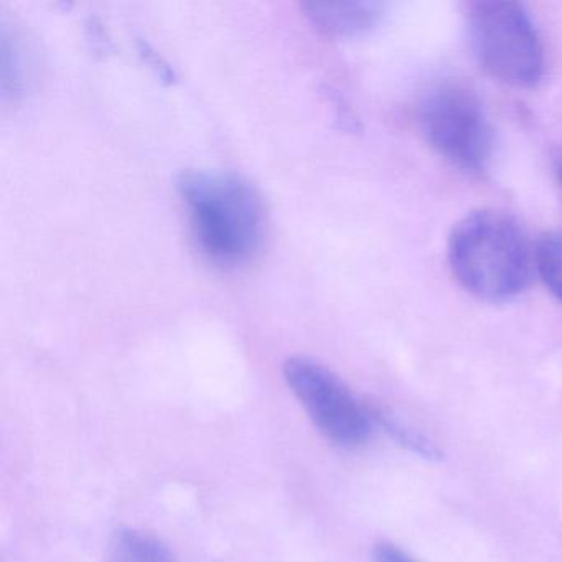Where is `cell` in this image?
I'll return each instance as SVG.
<instances>
[{"label":"cell","instance_id":"7a4b0ae2","mask_svg":"<svg viewBox=\"0 0 562 562\" xmlns=\"http://www.w3.org/2000/svg\"><path fill=\"white\" fill-rule=\"evenodd\" d=\"M447 255L460 285L483 301H512L528 285V239L518 222L498 210L463 216L452 229Z\"/></svg>","mask_w":562,"mask_h":562},{"label":"cell","instance_id":"ba28073f","mask_svg":"<svg viewBox=\"0 0 562 562\" xmlns=\"http://www.w3.org/2000/svg\"><path fill=\"white\" fill-rule=\"evenodd\" d=\"M18 32L2 29V90L5 94L18 98L24 93L31 75L29 48Z\"/></svg>","mask_w":562,"mask_h":562},{"label":"cell","instance_id":"3957f363","mask_svg":"<svg viewBox=\"0 0 562 562\" xmlns=\"http://www.w3.org/2000/svg\"><path fill=\"white\" fill-rule=\"evenodd\" d=\"M469 34L480 65L496 80L532 88L544 75V48L525 5L518 2H473Z\"/></svg>","mask_w":562,"mask_h":562},{"label":"cell","instance_id":"9c48e42d","mask_svg":"<svg viewBox=\"0 0 562 562\" xmlns=\"http://www.w3.org/2000/svg\"><path fill=\"white\" fill-rule=\"evenodd\" d=\"M535 261L546 288L562 304V233L541 236L536 245Z\"/></svg>","mask_w":562,"mask_h":562},{"label":"cell","instance_id":"5b68a950","mask_svg":"<svg viewBox=\"0 0 562 562\" xmlns=\"http://www.w3.org/2000/svg\"><path fill=\"white\" fill-rule=\"evenodd\" d=\"M419 124L430 146L459 169L480 172L492 160V123L465 87L446 83L430 90L419 106Z\"/></svg>","mask_w":562,"mask_h":562},{"label":"cell","instance_id":"8fae6325","mask_svg":"<svg viewBox=\"0 0 562 562\" xmlns=\"http://www.w3.org/2000/svg\"><path fill=\"white\" fill-rule=\"evenodd\" d=\"M374 562H416L411 555H407L406 552L401 551L396 546L387 544V542H383V544H378L373 551Z\"/></svg>","mask_w":562,"mask_h":562},{"label":"cell","instance_id":"6da1fadb","mask_svg":"<svg viewBox=\"0 0 562 562\" xmlns=\"http://www.w3.org/2000/svg\"><path fill=\"white\" fill-rule=\"evenodd\" d=\"M200 251L220 268H239L261 251L266 213L255 187L218 170H187L177 180Z\"/></svg>","mask_w":562,"mask_h":562},{"label":"cell","instance_id":"30bf717a","mask_svg":"<svg viewBox=\"0 0 562 562\" xmlns=\"http://www.w3.org/2000/svg\"><path fill=\"white\" fill-rule=\"evenodd\" d=\"M373 411L374 423L380 424L397 443L406 447L413 453L423 457L426 460H440L442 453L437 449L436 443L432 440L424 437L423 434L416 432V430L407 427L406 424L401 423L396 417L391 416L386 411L371 409Z\"/></svg>","mask_w":562,"mask_h":562},{"label":"cell","instance_id":"52a82bcc","mask_svg":"<svg viewBox=\"0 0 562 562\" xmlns=\"http://www.w3.org/2000/svg\"><path fill=\"white\" fill-rule=\"evenodd\" d=\"M108 562H177V559L156 536L123 528L111 539Z\"/></svg>","mask_w":562,"mask_h":562},{"label":"cell","instance_id":"8992f818","mask_svg":"<svg viewBox=\"0 0 562 562\" xmlns=\"http://www.w3.org/2000/svg\"><path fill=\"white\" fill-rule=\"evenodd\" d=\"M305 18L315 29L337 38H351L376 27L383 5L376 2H307Z\"/></svg>","mask_w":562,"mask_h":562},{"label":"cell","instance_id":"277c9868","mask_svg":"<svg viewBox=\"0 0 562 562\" xmlns=\"http://www.w3.org/2000/svg\"><path fill=\"white\" fill-rule=\"evenodd\" d=\"M285 383L318 432L341 449H357L373 432V411L330 368L307 357H292L282 367Z\"/></svg>","mask_w":562,"mask_h":562},{"label":"cell","instance_id":"7c38bea8","mask_svg":"<svg viewBox=\"0 0 562 562\" xmlns=\"http://www.w3.org/2000/svg\"><path fill=\"white\" fill-rule=\"evenodd\" d=\"M558 173H559V180H561V183H562V164H559Z\"/></svg>","mask_w":562,"mask_h":562}]
</instances>
